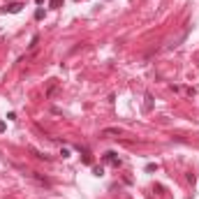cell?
I'll return each mask as SVG.
<instances>
[{
  "label": "cell",
  "mask_w": 199,
  "mask_h": 199,
  "mask_svg": "<svg viewBox=\"0 0 199 199\" xmlns=\"http://www.w3.org/2000/svg\"><path fill=\"white\" fill-rule=\"evenodd\" d=\"M21 9H23V2H9L0 9V14H19Z\"/></svg>",
  "instance_id": "obj_1"
},
{
  "label": "cell",
  "mask_w": 199,
  "mask_h": 199,
  "mask_svg": "<svg viewBox=\"0 0 199 199\" xmlns=\"http://www.w3.org/2000/svg\"><path fill=\"white\" fill-rule=\"evenodd\" d=\"M107 164H111V167H121V157L116 155L114 151H109V153H104V157H102Z\"/></svg>",
  "instance_id": "obj_2"
},
{
  "label": "cell",
  "mask_w": 199,
  "mask_h": 199,
  "mask_svg": "<svg viewBox=\"0 0 199 199\" xmlns=\"http://www.w3.org/2000/svg\"><path fill=\"white\" fill-rule=\"evenodd\" d=\"M123 130L121 127H107V130H102V137H121Z\"/></svg>",
  "instance_id": "obj_3"
},
{
  "label": "cell",
  "mask_w": 199,
  "mask_h": 199,
  "mask_svg": "<svg viewBox=\"0 0 199 199\" xmlns=\"http://www.w3.org/2000/svg\"><path fill=\"white\" fill-rule=\"evenodd\" d=\"M37 42H39V37L35 35V37H32V39H30V49H35V47H37Z\"/></svg>",
  "instance_id": "obj_4"
},
{
  "label": "cell",
  "mask_w": 199,
  "mask_h": 199,
  "mask_svg": "<svg viewBox=\"0 0 199 199\" xmlns=\"http://www.w3.org/2000/svg\"><path fill=\"white\" fill-rule=\"evenodd\" d=\"M35 19H44V9H37L35 12Z\"/></svg>",
  "instance_id": "obj_5"
},
{
  "label": "cell",
  "mask_w": 199,
  "mask_h": 199,
  "mask_svg": "<svg viewBox=\"0 0 199 199\" xmlns=\"http://www.w3.org/2000/svg\"><path fill=\"white\" fill-rule=\"evenodd\" d=\"M5 127H7V125H5V123H2V121H0V134L5 132Z\"/></svg>",
  "instance_id": "obj_6"
}]
</instances>
